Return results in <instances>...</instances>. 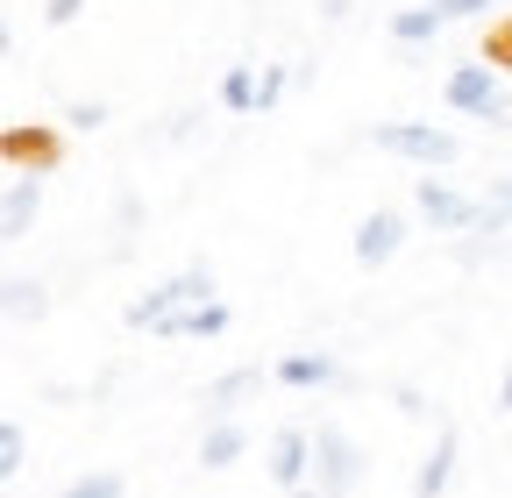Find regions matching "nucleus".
<instances>
[{
  "label": "nucleus",
  "instance_id": "nucleus-5",
  "mask_svg": "<svg viewBox=\"0 0 512 498\" xmlns=\"http://www.w3.org/2000/svg\"><path fill=\"white\" fill-rule=\"evenodd\" d=\"M441 100H448V114H477V121H498V114H505L498 72L484 65V57H477V65H456V72H448V79H441Z\"/></svg>",
  "mask_w": 512,
  "mask_h": 498
},
{
  "label": "nucleus",
  "instance_id": "nucleus-2",
  "mask_svg": "<svg viewBox=\"0 0 512 498\" xmlns=\"http://www.w3.org/2000/svg\"><path fill=\"white\" fill-rule=\"evenodd\" d=\"M370 150L399 157V164H420V171H441V164H456L463 143H456V129H434V121H377Z\"/></svg>",
  "mask_w": 512,
  "mask_h": 498
},
{
  "label": "nucleus",
  "instance_id": "nucleus-17",
  "mask_svg": "<svg viewBox=\"0 0 512 498\" xmlns=\"http://www.w3.org/2000/svg\"><path fill=\"white\" fill-rule=\"evenodd\" d=\"M57 498H128V477L121 470H86V477H72Z\"/></svg>",
  "mask_w": 512,
  "mask_h": 498
},
{
  "label": "nucleus",
  "instance_id": "nucleus-11",
  "mask_svg": "<svg viewBox=\"0 0 512 498\" xmlns=\"http://www.w3.org/2000/svg\"><path fill=\"white\" fill-rule=\"evenodd\" d=\"M271 378H278L285 392H320V385H335L342 370H335V356H320V349H292V356L271 363Z\"/></svg>",
  "mask_w": 512,
  "mask_h": 498
},
{
  "label": "nucleus",
  "instance_id": "nucleus-12",
  "mask_svg": "<svg viewBox=\"0 0 512 498\" xmlns=\"http://www.w3.org/2000/svg\"><path fill=\"white\" fill-rule=\"evenodd\" d=\"M456 456H463V434H456V427H441V434H434V449H427V463H420V477H413V498H441L448 477H456Z\"/></svg>",
  "mask_w": 512,
  "mask_h": 498
},
{
  "label": "nucleus",
  "instance_id": "nucleus-26",
  "mask_svg": "<svg viewBox=\"0 0 512 498\" xmlns=\"http://www.w3.org/2000/svg\"><path fill=\"white\" fill-rule=\"evenodd\" d=\"M498 413H512V363H505V378H498Z\"/></svg>",
  "mask_w": 512,
  "mask_h": 498
},
{
  "label": "nucleus",
  "instance_id": "nucleus-3",
  "mask_svg": "<svg viewBox=\"0 0 512 498\" xmlns=\"http://www.w3.org/2000/svg\"><path fill=\"white\" fill-rule=\"evenodd\" d=\"M313 477H320V498H349V491H356L363 449L349 442L342 427H313Z\"/></svg>",
  "mask_w": 512,
  "mask_h": 498
},
{
  "label": "nucleus",
  "instance_id": "nucleus-10",
  "mask_svg": "<svg viewBox=\"0 0 512 498\" xmlns=\"http://www.w3.org/2000/svg\"><path fill=\"white\" fill-rule=\"evenodd\" d=\"M36 214H43V178L8 171V200H0V235H8V242H22V235L36 228Z\"/></svg>",
  "mask_w": 512,
  "mask_h": 498
},
{
  "label": "nucleus",
  "instance_id": "nucleus-15",
  "mask_svg": "<svg viewBox=\"0 0 512 498\" xmlns=\"http://www.w3.org/2000/svg\"><path fill=\"white\" fill-rule=\"evenodd\" d=\"M441 29H448V22L427 8V0H420V8H399V15H392V43H434Z\"/></svg>",
  "mask_w": 512,
  "mask_h": 498
},
{
  "label": "nucleus",
  "instance_id": "nucleus-25",
  "mask_svg": "<svg viewBox=\"0 0 512 498\" xmlns=\"http://www.w3.org/2000/svg\"><path fill=\"white\" fill-rule=\"evenodd\" d=\"M79 15H86V0H43V22L50 29H72Z\"/></svg>",
  "mask_w": 512,
  "mask_h": 498
},
{
  "label": "nucleus",
  "instance_id": "nucleus-23",
  "mask_svg": "<svg viewBox=\"0 0 512 498\" xmlns=\"http://www.w3.org/2000/svg\"><path fill=\"white\" fill-rule=\"evenodd\" d=\"M64 121H72V129H107V100H72Z\"/></svg>",
  "mask_w": 512,
  "mask_h": 498
},
{
  "label": "nucleus",
  "instance_id": "nucleus-21",
  "mask_svg": "<svg viewBox=\"0 0 512 498\" xmlns=\"http://www.w3.org/2000/svg\"><path fill=\"white\" fill-rule=\"evenodd\" d=\"M484 65H491V72H512V15H498V22L484 29Z\"/></svg>",
  "mask_w": 512,
  "mask_h": 498
},
{
  "label": "nucleus",
  "instance_id": "nucleus-16",
  "mask_svg": "<svg viewBox=\"0 0 512 498\" xmlns=\"http://www.w3.org/2000/svg\"><path fill=\"white\" fill-rule=\"evenodd\" d=\"M221 107L228 114H256V65H228L221 72Z\"/></svg>",
  "mask_w": 512,
  "mask_h": 498
},
{
  "label": "nucleus",
  "instance_id": "nucleus-7",
  "mask_svg": "<svg viewBox=\"0 0 512 498\" xmlns=\"http://www.w3.org/2000/svg\"><path fill=\"white\" fill-rule=\"evenodd\" d=\"M399 242H406V221H399L392 207H370V214L356 221V264H363V271L392 264V257H399Z\"/></svg>",
  "mask_w": 512,
  "mask_h": 498
},
{
  "label": "nucleus",
  "instance_id": "nucleus-9",
  "mask_svg": "<svg viewBox=\"0 0 512 498\" xmlns=\"http://www.w3.org/2000/svg\"><path fill=\"white\" fill-rule=\"evenodd\" d=\"M264 385H278L264 363H242V370H228V378H214V385H207V420H235V406L256 399Z\"/></svg>",
  "mask_w": 512,
  "mask_h": 498
},
{
  "label": "nucleus",
  "instance_id": "nucleus-20",
  "mask_svg": "<svg viewBox=\"0 0 512 498\" xmlns=\"http://www.w3.org/2000/svg\"><path fill=\"white\" fill-rule=\"evenodd\" d=\"M43 306H50V299H43L36 278H8V314H15V321H29V314L43 321Z\"/></svg>",
  "mask_w": 512,
  "mask_h": 498
},
{
  "label": "nucleus",
  "instance_id": "nucleus-19",
  "mask_svg": "<svg viewBox=\"0 0 512 498\" xmlns=\"http://www.w3.org/2000/svg\"><path fill=\"white\" fill-rule=\"evenodd\" d=\"M505 221H512V178H498L491 193L477 200V228H484V235H498Z\"/></svg>",
  "mask_w": 512,
  "mask_h": 498
},
{
  "label": "nucleus",
  "instance_id": "nucleus-22",
  "mask_svg": "<svg viewBox=\"0 0 512 498\" xmlns=\"http://www.w3.org/2000/svg\"><path fill=\"white\" fill-rule=\"evenodd\" d=\"M285 86H292V72H285V65H271L264 79H256V114H271V107L285 100Z\"/></svg>",
  "mask_w": 512,
  "mask_h": 498
},
{
  "label": "nucleus",
  "instance_id": "nucleus-14",
  "mask_svg": "<svg viewBox=\"0 0 512 498\" xmlns=\"http://www.w3.org/2000/svg\"><path fill=\"white\" fill-rule=\"evenodd\" d=\"M221 328H228V306L207 299V306H192V314H178V321L164 328V342H214Z\"/></svg>",
  "mask_w": 512,
  "mask_h": 498
},
{
  "label": "nucleus",
  "instance_id": "nucleus-6",
  "mask_svg": "<svg viewBox=\"0 0 512 498\" xmlns=\"http://www.w3.org/2000/svg\"><path fill=\"white\" fill-rule=\"evenodd\" d=\"M413 207L441 228V235H463V228H477V200L470 193H456V185H448V178H413Z\"/></svg>",
  "mask_w": 512,
  "mask_h": 498
},
{
  "label": "nucleus",
  "instance_id": "nucleus-24",
  "mask_svg": "<svg viewBox=\"0 0 512 498\" xmlns=\"http://www.w3.org/2000/svg\"><path fill=\"white\" fill-rule=\"evenodd\" d=\"M427 8L441 15V22H470V15H484L491 0H427Z\"/></svg>",
  "mask_w": 512,
  "mask_h": 498
},
{
  "label": "nucleus",
  "instance_id": "nucleus-1",
  "mask_svg": "<svg viewBox=\"0 0 512 498\" xmlns=\"http://www.w3.org/2000/svg\"><path fill=\"white\" fill-rule=\"evenodd\" d=\"M214 299V264L200 257V264H185L178 278H164L157 292H143L136 306H128V328L136 335H164L178 314H192V306H207Z\"/></svg>",
  "mask_w": 512,
  "mask_h": 498
},
{
  "label": "nucleus",
  "instance_id": "nucleus-18",
  "mask_svg": "<svg viewBox=\"0 0 512 498\" xmlns=\"http://www.w3.org/2000/svg\"><path fill=\"white\" fill-rule=\"evenodd\" d=\"M22 470H29V434L8 413V420H0V477H22Z\"/></svg>",
  "mask_w": 512,
  "mask_h": 498
},
{
  "label": "nucleus",
  "instance_id": "nucleus-13",
  "mask_svg": "<svg viewBox=\"0 0 512 498\" xmlns=\"http://www.w3.org/2000/svg\"><path fill=\"white\" fill-rule=\"evenodd\" d=\"M249 456V427L242 420H207V434H200V463L207 470H235Z\"/></svg>",
  "mask_w": 512,
  "mask_h": 498
},
{
  "label": "nucleus",
  "instance_id": "nucleus-8",
  "mask_svg": "<svg viewBox=\"0 0 512 498\" xmlns=\"http://www.w3.org/2000/svg\"><path fill=\"white\" fill-rule=\"evenodd\" d=\"M264 456H271V484L299 491V484H306V470H313V434H306V427H278Z\"/></svg>",
  "mask_w": 512,
  "mask_h": 498
},
{
  "label": "nucleus",
  "instance_id": "nucleus-4",
  "mask_svg": "<svg viewBox=\"0 0 512 498\" xmlns=\"http://www.w3.org/2000/svg\"><path fill=\"white\" fill-rule=\"evenodd\" d=\"M0 157H8V171H22V178H43V171H57L64 136L50 129V121H8V136H0Z\"/></svg>",
  "mask_w": 512,
  "mask_h": 498
}]
</instances>
